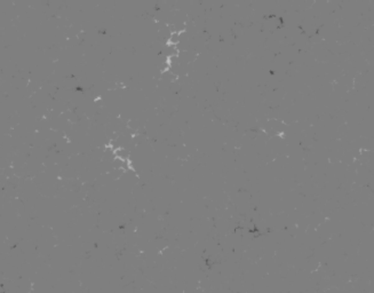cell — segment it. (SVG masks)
<instances>
[{
  "instance_id": "1",
  "label": "cell",
  "mask_w": 374,
  "mask_h": 293,
  "mask_svg": "<svg viewBox=\"0 0 374 293\" xmlns=\"http://www.w3.org/2000/svg\"><path fill=\"white\" fill-rule=\"evenodd\" d=\"M180 37H181V32H173L172 35H171L170 39H168V43L171 45H176L179 44L180 41Z\"/></svg>"
}]
</instances>
